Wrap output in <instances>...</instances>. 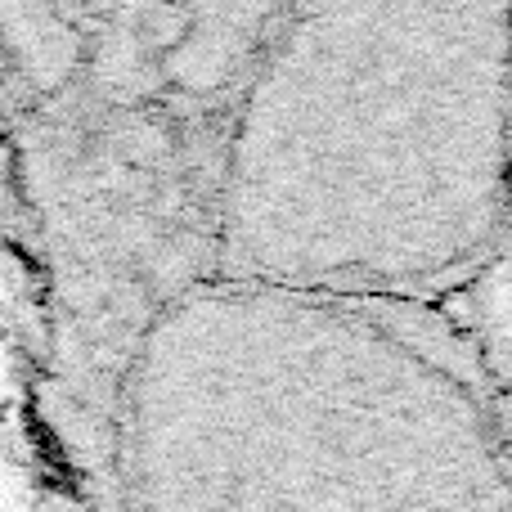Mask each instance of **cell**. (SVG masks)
Instances as JSON below:
<instances>
[{"label": "cell", "instance_id": "obj_1", "mask_svg": "<svg viewBox=\"0 0 512 512\" xmlns=\"http://www.w3.org/2000/svg\"><path fill=\"white\" fill-rule=\"evenodd\" d=\"M512 203V0H288L234 144L225 274L382 292L481 261Z\"/></svg>", "mask_w": 512, "mask_h": 512}, {"label": "cell", "instance_id": "obj_2", "mask_svg": "<svg viewBox=\"0 0 512 512\" xmlns=\"http://www.w3.org/2000/svg\"><path fill=\"white\" fill-rule=\"evenodd\" d=\"M180 405L135 396L140 512H512L481 369L382 292L230 279L167 324Z\"/></svg>", "mask_w": 512, "mask_h": 512}]
</instances>
